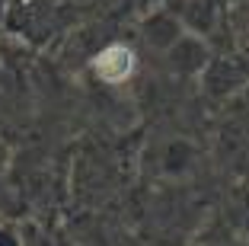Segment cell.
<instances>
[{
	"mask_svg": "<svg viewBox=\"0 0 249 246\" xmlns=\"http://www.w3.org/2000/svg\"><path fill=\"white\" fill-rule=\"evenodd\" d=\"M93 71L106 83H124L134 74V51L128 45H109L93 58Z\"/></svg>",
	"mask_w": 249,
	"mask_h": 246,
	"instance_id": "cell-1",
	"label": "cell"
}]
</instances>
